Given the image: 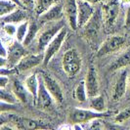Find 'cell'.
I'll return each mask as SVG.
<instances>
[{
    "instance_id": "cell-1",
    "label": "cell",
    "mask_w": 130,
    "mask_h": 130,
    "mask_svg": "<svg viewBox=\"0 0 130 130\" xmlns=\"http://www.w3.org/2000/svg\"><path fill=\"white\" fill-rule=\"evenodd\" d=\"M9 123L15 127V129L20 130H32V129H50L52 126L46 121L28 118L25 117H19L16 115H7L6 119L1 117V124Z\"/></svg>"
},
{
    "instance_id": "cell-2",
    "label": "cell",
    "mask_w": 130,
    "mask_h": 130,
    "mask_svg": "<svg viewBox=\"0 0 130 130\" xmlns=\"http://www.w3.org/2000/svg\"><path fill=\"white\" fill-rule=\"evenodd\" d=\"M62 67L70 77H74L80 72L82 68V58L77 49L71 48L66 51L62 60Z\"/></svg>"
},
{
    "instance_id": "cell-3",
    "label": "cell",
    "mask_w": 130,
    "mask_h": 130,
    "mask_svg": "<svg viewBox=\"0 0 130 130\" xmlns=\"http://www.w3.org/2000/svg\"><path fill=\"white\" fill-rule=\"evenodd\" d=\"M64 23L62 20L48 23V25L45 28L39 33L38 41H37V46L40 51H44L47 45L52 41V39L59 33V31L64 27Z\"/></svg>"
},
{
    "instance_id": "cell-4",
    "label": "cell",
    "mask_w": 130,
    "mask_h": 130,
    "mask_svg": "<svg viewBox=\"0 0 130 130\" xmlns=\"http://www.w3.org/2000/svg\"><path fill=\"white\" fill-rule=\"evenodd\" d=\"M111 112L104 111V112H99L94 110H86V109H73L71 112V120L73 123H85V122H90L93 119L96 118H104V117H110Z\"/></svg>"
},
{
    "instance_id": "cell-5",
    "label": "cell",
    "mask_w": 130,
    "mask_h": 130,
    "mask_svg": "<svg viewBox=\"0 0 130 130\" xmlns=\"http://www.w3.org/2000/svg\"><path fill=\"white\" fill-rule=\"evenodd\" d=\"M68 36V29L65 26L59 31V33L52 39V41L47 45L45 50L43 51L44 54V61H43V65L46 66L52 58L60 51L61 47L63 46L64 42H65L66 38Z\"/></svg>"
},
{
    "instance_id": "cell-6",
    "label": "cell",
    "mask_w": 130,
    "mask_h": 130,
    "mask_svg": "<svg viewBox=\"0 0 130 130\" xmlns=\"http://www.w3.org/2000/svg\"><path fill=\"white\" fill-rule=\"evenodd\" d=\"M119 0H110L102 7L104 25L107 30L111 29L117 23V17L119 14Z\"/></svg>"
},
{
    "instance_id": "cell-7",
    "label": "cell",
    "mask_w": 130,
    "mask_h": 130,
    "mask_svg": "<svg viewBox=\"0 0 130 130\" xmlns=\"http://www.w3.org/2000/svg\"><path fill=\"white\" fill-rule=\"evenodd\" d=\"M125 42H126V39L121 35L109 36L99 47L97 55L99 57H104V56H107L109 54L117 52L123 47Z\"/></svg>"
},
{
    "instance_id": "cell-8",
    "label": "cell",
    "mask_w": 130,
    "mask_h": 130,
    "mask_svg": "<svg viewBox=\"0 0 130 130\" xmlns=\"http://www.w3.org/2000/svg\"><path fill=\"white\" fill-rule=\"evenodd\" d=\"M8 47V54H7V67L8 68H15L18 65L20 61L28 54L26 46L22 42L18 40H15L12 43H10Z\"/></svg>"
},
{
    "instance_id": "cell-9",
    "label": "cell",
    "mask_w": 130,
    "mask_h": 130,
    "mask_svg": "<svg viewBox=\"0 0 130 130\" xmlns=\"http://www.w3.org/2000/svg\"><path fill=\"white\" fill-rule=\"evenodd\" d=\"M39 75H40L41 79L43 80L46 88L48 89V91L50 92V94L54 98L55 102H57V103H63L64 98H65V96H64V91H63L62 86L58 82V80L56 78L53 77L52 75H50L49 73L44 72H39Z\"/></svg>"
},
{
    "instance_id": "cell-10",
    "label": "cell",
    "mask_w": 130,
    "mask_h": 130,
    "mask_svg": "<svg viewBox=\"0 0 130 130\" xmlns=\"http://www.w3.org/2000/svg\"><path fill=\"white\" fill-rule=\"evenodd\" d=\"M103 25H104V18H103L102 9L95 10V13L92 16V18L83 26L85 35H87V37L89 38L96 37L100 32V30L102 29Z\"/></svg>"
},
{
    "instance_id": "cell-11",
    "label": "cell",
    "mask_w": 130,
    "mask_h": 130,
    "mask_svg": "<svg viewBox=\"0 0 130 130\" xmlns=\"http://www.w3.org/2000/svg\"><path fill=\"white\" fill-rule=\"evenodd\" d=\"M44 61V54H26L24 58L22 59L16 66L17 72H26L28 70H31L35 67L43 64Z\"/></svg>"
},
{
    "instance_id": "cell-12",
    "label": "cell",
    "mask_w": 130,
    "mask_h": 130,
    "mask_svg": "<svg viewBox=\"0 0 130 130\" xmlns=\"http://www.w3.org/2000/svg\"><path fill=\"white\" fill-rule=\"evenodd\" d=\"M65 16L64 12V5H61L60 3H55L50 7L48 10H46L44 13L38 16V21L41 24H48L56 21H60Z\"/></svg>"
},
{
    "instance_id": "cell-13",
    "label": "cell",
    "mask_w": 130,
    "mask_h": 130,
    "mask_svg": "<svg viewBox=\"0 0 130 130\" xmlns=\"http://www.w3.org/2000/svg\"><path fill=\"white\" fill-rule=\"evenodd\" d=\"M64 12H65V17L67 18L70 27L72 30H76L78 28L77 0H65Z\"/></svg>"
},
{
    "instance_id": "cell-14",
    "label": "cell",
    "mask_w": 130,
    "mask_h": 130,
    "mask_svg": "<svg viewBox=\"0 0 130 130\" xmlns=\"http://www.w3.org/2000/svg\"><path fill=\"white\" fill-rule=\"evenodd\" d=\"M39 77H40V75H39ZM53 101H55L54 98L50 94V92L48 91V89L46 88L43 80L40 77L38 92H37L36 99L34 101L36 106H37V108L41 109V110H48V109L51 108V106L53 104Z\"/></svg>"
},
{
    "instance_id": "cell-15",
    "label": "cell",
    "mask_w": 130,
    "mask_h": 130,
    "mask_svg": "<svg viewBox=\"0 0 130 130\" xmlns=\"http://www.w3.org/2000/svg\"><path fill=\"white\" fill-rule=\"evenodd\" d=\"M85 83H86V88H87L89 98L100 95V85H99L98 73L97 70L94 66L89 67L87 75H86V79H85Z\"/></svg>"
},
{
    "instance_id": "cell-16",
    "label": "cell",
    "mask_w": 130,
    "mask_h": 130,
    "mask_svg": "<svg viewBox=\"0 0 130 130\" xmlns=\"http://www.w3.org/2000/svg\"><path fill=\"white\" fill-rule=\"evenodd\" d=\"M78 9V27H83L91 19L92 16L95 13V9L92 4L88 3L85 0H77Z\"/></svg>"
},
{
    "instance_id": "cell-17",
    "label": "cell",
    "mask_w": 130,
    "mask_h": 130,
    "mask_svg": "<svg viewBox=\"0 0 130 130\" xmlns=\"http://www.w3.org/2000/svg\"><path fill=\"white\" fill-rule=\"evenodd\" d=\"M127 86H128V73H127V71L125 69H123L120 72L118 78H117V82L115 84V87H113L112 99L115 101L121 99L124 96L125 92H126Z\"/></svg>"
},
{
    "instance_id": "cell-18",
    "label": "cell",
    "mask_w": 130,
    "mask_h": 130,
    "mask_svg": "<svg viewBox=\"0 0 130 130\" xmlns=\"http://www.w3.org/2000/svg\"><path fill=\"white\" fill-rule=\"evenodd\" d=\"M12 91L14 92V94L16 95V97L18 98V100L20 102H22L24 104L27 103L29 98L32 97L31 94L26 89L25 83H23L22 81H20L19 79H17V78L14 79L13 82H12Z\"/></svg>"
},
{
    "instance_id": "cell-19",
    "label": "cell",
    "mask_w": 130,
    "mask_h": 130,
    "mask_svg": "<svg viewBox=\"0 0 130 130\" xmlns=\"http://www.w3.org/2000/svg\"><path fill=\"white\" fill-rule=\"evenodd\" d=\"M26 8H24V7H19L12 13H10L5 17H2L1 18L2 24L3 23H11V24H15V25H19L25 21H27V13H26Z\"/></svg>"
},
{
    "instance_id": "cell-20",
    "label": "cell",
    "mask_w": 130,
    "mask_h": 130,
    "mask_svg": "<svg viewBox=\"0 0 130 130\" xmlns=\"http://www.w3.org/2000/svg\"><path fill=\"white\" fill-rule=\"evenodd\" d=\"M39 82H40V77H39V74H36V73H30L28 76H26V79H25V82H24L26 85V89L28 90V92L33 97L34 101H35L36 96H37Z\"/></svg>"
},
{
    "instance_id": "cell-21",
    "label": "cell",
    "mask_w": 130,
    "mask_h": 130,
    "mask_svg": "<svg viewBox=\"0 0 130 130\" xmlns=\"http://www.w3.org/2000/svg\"><path fill=\"white\" fill-rule=\"evenodd\" d=\"M130 65V47L117 57L110 67L111 71L123 70Z\"/></svg>"
},
{
    "instance_id": "cell-22",
    "label": "cell",
    "mask_w": 130,
    "mask_h": 130,
    "mask_svg": "<svg viewBox=\"0 0 130 130\" xmlns=\"http://www.w3.org/2000/svg\"><path fill=\"white\" fill-rule=\"evenodd\" d=\"M73 96H74V99L79 103H85L88 100L89 96H88V92H87V88H86L85 80L79 81V83L76 85V87L74 89Z\"/></svg>"
},
{
    "instance_id": "cell-23",
    "label": "cell",
    "mask_w": 130,
    "mask_h": 130,
    "mask_svg": "<svg viewBox=\"0 0 130 130\" xmlns=\"http://www.w3.org/2000/svg\"><path fill=\"white\" fill-rule=\"evenodd\" d=\"M89 107L90 109L94 110L99 112H104L107 111V107H106V102L105 99L102 95H97L95 97L89 98Z\"/></svg>"
},
{
    "instance_id": "cell-24",
    "label": "cell",
    "mask_w": 130,
    "mask_h": 130,
    "mask_svg": "<svg viewBox=\"0 0 130 130\" xmlns=\"http://www.w3.org/2000/svg\"><path fill=\"white\" fill-rule=\"evenodd\" d=\"M19 7L21 6H19L17 3H15L13 1L0 0V16H1V18L9 15L10 13H12L13 11H15Z\"/></svg>"
},
{
    "instance_id": "cell-25",
    "label": "cell",
    "mask_w": 130,
    "mask_h": 130,
    "mask_svg": "<svg viewBox=\"0 0 130 130\" xmlns=\"http://www.w3.org/2000/svg\"><path fill=\"white\" fill-rule=\"evenodd\" d=\"M57 2H58V0H35L34 10L39 16L42 13H44L46 10H48L50 7Z\"/></svg>"
},
{
    "instance_id": "cell-26",
    "label": "cell",
    "mask_w": 130,
    "mask_h": 130,
    "mask_svg": "<svg viewBox=\"0 0 130 130\" xmlns=\"http://www.w3.org/2000/svg\"><path fill=\"white\" fill-rule=\"evenodd\" d=\"M39 31V27L38 25L35 23V22H32V23H29V26H28V30H27V33H26V36L23 44L25 46H28L31 42L33 41V39L35 38V36L37 35V33Z\"/></svg>"
},
{
    "instance_id": "cell-27",
    "label": "cell",
    "mask_w": 130,
    "mask_h": 130,
    "mask_svg": "<svg viewBox=\"0 0 130 130\" xmlns=\"http://www.w3.org/2000/svg\"><path fill=\"white\" fill-rule=\"evenodd\" d=\"M0 99L1 102L7 103V104H13L15 105L17 103L18 98L14 94L13 91H9L6 88H0Z\"/></svg>"
},
{
    "instance_id": "cell-28",
    "label": "cell",
    "mask_w": 130,
    "mask_h": 130,
    "mask_svg": "<svg viewBox=\"0 0 130 130\" xmlns=\"http://www.w3.org/2000/svg\"><path fill=\"white\" fill-rule=\"evenodd\" d=\"M28 26H29V22L25 21L23 23L19 24L17 26V32H16V40H18L19 42H24V40L26 38V33L28 30Z\"/></svg>"
},
{
    "instance_id": "cell-29",
    "label": "cell",
    "mask_w": 130,
    "mask_h": 130,
    "mask_svg": "<svg viewBox=\"0 0 130 130\" xmlns=\"http://www.w3.org/2000/svg\"><path fill=\"white\" fill-rule=\"evenodd\" d=\"M17 26L18 25L11 24V23H3V31L5 32L6 36H8V37H14V36H16Z\"/></svg>"
},
{
    "instance_id": "cell-30",
    "label": "cell",
    "mask_w": 130,
    "mask_h": 130,
    "mask_svg": "<svg viewBox=\"0 0 130 130\" xmlns=\"http://www.w3.org/2000/svg\"><path fill=\"white\" fill-rule=\"evenodd\" d=\"M130 118V107L123 109L122 111H120L116 117V121L117 123H122L124 121H126L127 119Z\"/></svg>"
},
{
    "instance_id": "cell-31",
    "label": "cell",
    "mask_w": 130,
    "mask_h": 130,
    "mask_svg": "<svg viewBox=\"0 0 130 130\" xmlns=\"http://www.w3.org/2000/svg\"><path fill=\"white\" fill-rule=\"evenodd\" d=\"M90 129H104L105 125L104 121L102 120V118H96L90 121Z\"/></svg>"
},
{
    "instance_id": "cell-32",
    "label": "cell",
    "mask_w": 130,
    "mask_h": 130,
    "mask_svg": "<svg viewBox=\"0 0 130 130\" xmlns=\"http://www.w3.org/2000/svg\"><path fill=\"white\" fill-rule=\"evenodd\" d=\"M23 4V6L26 9H34L35 0H20Z\"/></svg>"
},
{
    "instance_id": "cell-33",
    "label": "cell",
    "mask_w": 130,
    "mask_h": 130,
    "mask_svg": "<svg viewBox=\"0 0 130 130\" xmlns=\"http://www.w3.org/2000/svg\"><path fill=\"white\" fill-rule=\"evenodd\" d=\"M9 83V78L5 74H1L0 77V88H6Z\"/></svg>"
},
{
    "instance_id": "cell-34",
    "label": "cell",
    "mask_w": 130,
    "mask_h": 130,
    "mask_svg": "<svg viewBox=\"0 0 130 130\" xmlns=\"http://www.w3.org/2000/svg\"><path fill=\"white\" fill-rule=\"evenodd\" d=\"M124 26L126 28L130 29V5L127 8L126 15H125V21H124Z\"/></svg>"
},
{
    "instance_id": "cell-35",
    "label": "cell",
    "mask_w": 130,
    "mask_h": 130,
    "mask_svg": "<svg viewBox=\"0 0 130 130\" xmlns=\"http://www.w3.org/2000/svg\"><path fill=\"white\" fill-rule=\"evenodd\" d=\"M120 4H122L124 6H129L130 5V0H119Z\"/></svg>"
},
{
    "instance_id": "cell-36",
    "label": "cell",
    "mask_w": 130,
    "mask_h": 130,
    "mask_svg": "<svg viewBox=\"0 0 130 130\" xmlns=\"http://www.w3.org/2000/svg\"><path fill=\"white\" fill-rule=\"evenodd\" d=\"M85 1H87L88 3H90V4H92V5H95V4L100 3L102 0H85Z\"/></svg>"
},
{
    "instance_id": "cell-37",
    "label": "cell",
    "mask_w": 130,
    "mask_h": 130,
    "mask_svg": "<svg viewBox=\"0 0 130 130\" xmlns=\"http://www.w3.org/2000/svg\"><path fill=\"white\" fill-rule=\"evenodd\" d=\"M10 1H13V2H15V3H17V4L21 7H24L23 6V4H22V2H21L20 0H10ZM24 8H25V7H24Z\"/></svg>"
},
{
    "instance_id": "cell-38",
    "label": "cell",
    "mask_w": 130,
    "mask_h": 130,
    "mask_svg": "<svg viewBox=\"0 0 130 130\" xmlns=\"http://www.w3.org/2000/svg\"><path fill=\"white\" fill-rule=\"evenodd\" d=\"M128 86H129V88H130V74L128 75Z\"/></svg>"
}]
</instances>
